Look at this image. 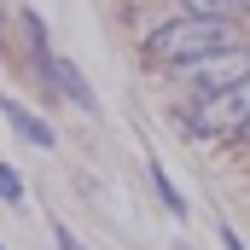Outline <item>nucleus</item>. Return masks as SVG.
I'll list each match as a JSON object with an SVG mask.
<instances>
[{"label":"nucleus","mask_w":250,"mask_h":250,"mask_svg":"<svg viewBox=\"0 0 250 250\" xmlns=\"http://www.w3.org/2000/svg\"><path fill=\"white\" fill-rule=\"evenodd\" d=\"M245 117H250V76H245V82H233V87L204 93L198 111L187 117V134H198V140H221V134H227V140H233Z\"/></svg>","instance_id":"obj_2"},{"label":"nucleus","mask_w":250,"mask_h":250,"mask_svg":"<svg viewBox=\"0 0 250 250\" xmlns=\"http://www.w3.org/2000/svg\"><path fill=\"white\" fill-rule=\"evenodd\" d=\"M23 35H29V53H35V70L47 76V64H53V53H47V29H41V18H35V12H23Z\"/></svg>","instance_id":"obj_7"},{"label":"nucleus","mask_w":250,"mask_h":250,"mask_svg":"<svg viewBox=\"0 0 250 250\" xmlns=\"http://www.w3.org/2000/svg\"><path fill=\"white\" fill-rule=\"evenodd\" d=\"M169 76H175L181 87H192V93L233 87V82H245V76H250V47H245V41H233V47H215V53H204V59H192V64H175Z\"/></svg>","instance_id":"obj_3"},{"label":"nucleus","mask_w":250,"mask_h":250,"mask_svg":"<svg viewBox=\"0 0 250 250\" xmlns=\"http://www.w3.org/2000/svg\"><path fill=\"white\" fill-rule=\"evenodd\" d=\"M151 187H157V198H163V204H169V215H187V204H181V192H175V181H169V175H163V163H157V169H151Z\"/></svg>","instance_id":"obj_8"},{"label":"nucleus","mask_w":250,"mask_h":250,"mask_svg":"<svg viewBox=\"0 0 250 250\" xmlns=\"http://www.w3.org/2000/svg\"><path fill=\"white\" fill-rule=\"evenodd\" d=\"M0 198H6V204H18V198H23V181H18L12 169H0Z\"/></svg>","instance_id":"obj_9"},{"label":"nucleus","mask_w":250,"mask_h":250,"mask_svg":"<svg viewBox=\"0 0 250 250\" xmlns=\"http://www.w3.org/2000/svg\"><path fill=\"white\" fill-rule=\"evenodd\" d=\"M239 35H233V23H221V18H175V23H163L151 41H146V64H157V70H175V64H192L204 59V53H215V47H233Z\"/></svg>","instance_id":"obj_1"},{"label":"nucleus","mask_w":250,"mask_h":250,"mask_svg":"<svg viewBox=\"0 0 250 250\" xmlns=\"http://www.w3.org/2000/svg\"><path fill=\"white\" fill-rule=\"evenodd\" d=\"M47 76L59 82V93H70V99H76V111H99V99H93L87 76H82V70H76L70 59H53V64H47Z\"/></svg>","instance_id":"obj_4"},{"label":"nucleus","mask_w":250,"mask_h":250,"mask_svg":"<svg viewBox=\"0 0 250 250\" xmlns=\"http://www.w3.org/2000/svg\"><path fill=\"white\" fill-rule=\"evenodd\" d=\"M233 140H239V146H250V117L239 123V134H233Z\"/></svg>","instance_id":"obj_12"},{"label":"nucleus","mask_w":250,"mask_h":250,"mask_svg":"<svg viewBox=\"0 0 250 250\" xmlns=\"http://www.w3.org/2000/svg\"><path fill=\"white\" fill-rule=\"evenodd\" d=\"M59 250H82L76 239H70V227H59Z\"/></svg>","instance_id":"obj_11"},{"label":"nucleus","mask_w":250,"mask_h":250,"mask_svg":"<svg viewBox=\"0 0 250 250\" xmlns=\"http://www.w3.org/2000/svg\"><path fill=\"white\" fill-rule=\"evenodd\" d=\"M181 12L187 18H221V23H233V18L250 12V0H181Z\"/></svg>","instance_id":"obj_6"},{"label":"nucleus","mask_w":250,"mask_h":250,"mask_svg":"<svg viewBox=\"0 0 250 250\" xmlns=\"http://www.w3.org/2000/svg\"><path fill=\"white\" fill-rule=\"evenodd\" d=\"M221 250H245V239H239L233 227H221Z\"/></svg>","instance_id":"obj_10"},{"label":"nucleus","mask_w":250,"mask_h":250,"mask_svg":"<svg viewBox=\"0 0 250 250\" xmlns=\"http://www.w3.org/2000/svg\"><path fill=\"white\" fill-rule=\"evenodd\" d=\"M0 111H6V123L18 128V134H23V140H29V146H41V151H47V146H53V128L41 123V117H35V111H23V105H18V99H0Z\"/></svg>","instance_id":"obj_5"}]
</instances>
